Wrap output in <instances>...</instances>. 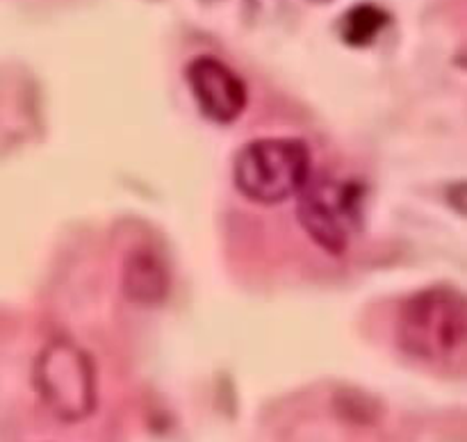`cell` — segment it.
Here are the masks:
<instances>
[{"label":"cell","mask_w":467,"mask_h":442,"mask_svg":"<svg viewBox=\"0 0 467 442\" xmlns=\"http://www.w3.org/2000/svg\"><path fill=\"white\" fill-rule=\"evenodd\" d=\"M235 185L255 203H283L310 178V150L301 139L269 137L246 144L233 167Z\"/></svg>","instance_id":"cell-1"},{"label":"cell","mask_w":467,"mask_h":442,"mask_svg":"<svg viewBox=\"0 0 467 442\" xmlns=\"http://www.w3.org/2000/svg\"><path fill=\"white\" fill-rule=\"evenodd\" d=\"M400 342L409 354L427 360L450 358L465 344V299L451 287H429L404 303L400 313Z\"/></svg>","instance_id":"cell-2"},{"label":"cell","mask_w":467,"mask_h":442,"mask_svg":"<svg viewBox=\"0 0 467 442\" xmlns=\"http://www.w3.org/2000/svg\"><path fill=\"white\" fill-rule=\"evenodd\" d=\"M390 23V14L386 9L377 7V5H356V7L347 9L345 16L340 18V36L345 44L356 46V48H363L369 46L379 35H381L383 27Z\"/></svg>","instance_id":"cell-7"},{"label":"cell","mask_w":467,"mask_h":442,"mask_svg":"<svg viewBox=\"0 0 467 442\" xmlns=\"http://www.w3.org/2000/svg\"><path fill=\"white\" fill-rule=\"evenodd\" d=\"M121 285L128 299L135 303L155 305L167 296L169 272L153 251L135 249L123 262Z\"/></svg>","instance_id":"cell-6"},{"label":"cell","mask_w":467,"mask_h":442,"mask_svg":"<svg viewBox=\"0 0 467 442\" xmlns=\"http://www.w3.org/2000/svg\"><path fill=\"white\" fill-rule=\"evenodd\" d=\"M301 226L331 255L345 253L365 214L363 182L324 176L306 182L299 191Z\"/></svg>","instance_id":"cell-3"},{"label":"cell","mask_w":467,"mask_h":442,"mask_svg":"<svg viewBox=\"0 0 467 442\" xmlns=\"http://www.w3.org/2000/svg\"><path fill=\"white\" fill-rule=\"evenodd\" d=\"M313 3H331V0H313Z\"/></svg>","instance_id":"cell-8"},{"label":"cell","mask_w":467,"mask_h":442,"mask_svg":"<svg viewBox=\"0 0 467 442\" xmlns=\"http://www.w3.org/2000/svg\"><path fill=\"white\" fill-rule=\"evenodd\" d=\"M35 387L62 422H80L96 406V372L89 354L71 340H53L35 363Z\"/></svg>","instance_id":"cell-4"},{"label":"cell","mask_w":467,"mask_h":442,"mask_svg":"<svg viewBox=\"0 0 467 442\" xmlns=\"http://www.w3.org/2000/svg\"><path fill=\"white\" fill-rule=\"evenodd\" d=\"M185 77L201 112L213 121L231 123L244 112L246 85L222 59L201 55L187 64Z\"/></svg>","instance_id":"cell-5"}]
</instances>
